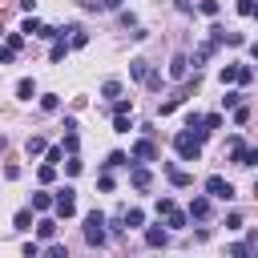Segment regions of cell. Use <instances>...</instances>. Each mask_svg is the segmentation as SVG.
<instances>
[{"instance_id": "obj_25", "label": "cell", "mask_w": 258, "mask_h": 258, "mask_svg": "<svg viewBox=\"0 0 258 258\" xmlns=\"http://www.w3.org/2000/svg\"><path fill=\"white\" fill-rule=\"evenodd\" d=\"M117 165H129V153H121V149H117V153H109V157H105V169H117Z\"/></svg>"}, {"instance_id": "obj_17", "label": "cell", "mask_w": 258, "mask_h": 258, "mask_svg": "<svg viewBox=\"0 0 258 258\" xmlns=\"http://www.w3.org/2000/svg\"><path fill=\"white\" fill-rule=\"evenodd\" d=\"M214 52H218V44H214V40H206V44H198V52H194V69H198V64H206V60H210Z\"/></svg>"}, {"instance_id": "obj_43", "label": "cell", "mask_w": 258, "mask_h": 258, "mask_svg": "<svg viewBox=\"0 0 258 258\" xmlns=\"http://www.w3.org/2000/svg\"><path fill=\"white\" fill-rule=\"evenodd\" d=\"M230 254H234V258H246V254H250V246H242V242H234V246H230Z\"/></svg>"}, {"instance_id": "obj_11", "label": "cell", "mask_w": 258, "mask_h": 258, "mask_svg": "<svg viewBox=\"0 0 258 258\" xmlns=\"http://www.w3.org/2000/svg\"><path fill=\"white\" fill-rule=\"evenodd\" d=\"M185 218L206 222V218H210V198H206V194H202V198H194V202H189V210H185Z\"/></svg>"}, {"instance_id": "obj_12", "label": "cell", "mask_w": 258, "mask_h": 258, "mask_svg": "<svg viewBox=\"0 0 258 258\" xmlns=\"http://www.w3.org/2000/svg\"><path fill=\"white\" fill-rule=\"evenodd\" d=\"M81 8L85 12H113V8H121V0H81Z\"/></svg>"}, {"instance_id": "obj_32", "label": "cell", "mask_w": 258, "mask_h": 258, "mask_svg": "<svg viewBox=\"0 0 258 258\" xmlns=\"http://www.w3.org/2000/svg\"><path fill=\"white\" fill-rule=\"evenodd\" d=\"M113 113H133V101H129V97H117V101H113Z\"/></svg>"}, {"instance_id": "obj_22", "label": "cell", "mask_w": 258, "mask_h": 258, "mask_svg": "<svg viewBox=\"0 0 258 258\" xmlns=\"http://www.w3.org/2000/svg\"><path fill=\"white\" fill-rule=\"evenodd\" d=\"M242 97H246L242 89H226V97H222V109H234V105H238Z\"/></svg>"}, {"instance_id": "obj_29", "label": "cell", "mask_w": 258, "mask_h": 258, "mask_svg": "<svg viewBox=\"0 0 258 258\" xmlns=\"http://www.w3.org/2000/svg\"><path fill=\"white\" fill-rule=\"evenodd\" d=\"M246 121H250V105L238 101V105H234V125H246Z\"/></svg>"}, {"instance_id": "obj_3", "label": "cell", "mask_w": 258, "mask_h": 258, "mask_svg": "<svg viewBox=\"0 0 258 258\" xmlns=\"http://www.w3.org/2000/svg\"><path fill=\"white\" fill-rule=\"evenodd\" d=\"M173 149H177V157H181V161H198V157H202V141H198L194 133H185V129L173 137Z\"/></svg>"}, {"instance_id": "obj_18", "label": "cell", "mask_w": 258, "mask_h": 258, "mask_svg": "<svg viewBox=\"0 0 258 258\" xmlns=\"http://www.w3.org/2000/svg\"><path fill=\"white\" fill-rule=\"evenodd\" d=\"M56 230H60V226H56L52 218H40V222H36V234H40L44 242H52V238H56Z\"/></svg>"}, {"instance_id": "obj_35", "label": "cell", "mask_w": 258, "mask_h": 258, "mask_svg": "<svg viewBox=\"0 0 258 258\" xmlns=\"http://www.w3.org/2000/svg\"><path fill=\"white\" fill-rule=\"evenodd\" d=\"M202 125H206V129H222V113H210V117H202Z\"/></svg>"}, {"instance_id": "obj_23", "label": "cell", "mask_w": 258, "mask_h": 258, "mask_svg": "<svg viewBox=\"0 0 258 258\" xmlns=\"http://www.w3.org/2000/svg\"><path fill=\"white\" fill-rule=\"evenodd\" d=\"M40 109H44V113H56V109H60V97H56V93H44V97H40Z\"/></svg>"}, {"instance_id": "obj_1", "label": "cell", "mask_w": 258, "mask_h": 258, "mask_svg": "<svg viewBox=\"0 0 258 258\" xmlns=\"http://www.w3.org/2000/svg\"><path fill=\"white\" fill-rule=\"evenodd\" d=\"M226 149H230V161H234V165H242V169L258 165V149L242 145V137H230V141H226Z\"/></svg>"}, {"instance_id": "obj_33", "label": "cell", "mask_w": 258, "mask_h": 258, "mask_svg": "<svg viewBox=\"0 0 258 258\" xmlns=\"http://www.w3.org/2000/svg\"><path fill=\"white\" fill-rule=\"evenodd\" d=\"M64 173H69V177H77V173H81V157H77V153L64 161Z\"/></svg>"}, {"instance_id": "obj_36", "label": "cell", "mask_w": 258, "mask_h": 258, "mask_svg": "<svg viewBox=\"0 0 258 258\" xmlns=\"http://www.w3.org/2000/svg\"><path fill=\"white\" fill-rule=\"evenodd\" d=\"M44 157H48V165H56L60 161V145H44Z\"/></svg>"}, {"instance_id": "obj_28", "label": "cell", "mask_w": 258, "mask_h": 258, "mask_svg": "<svg viewBox=\"0 0 258 258\" xmlns=\"http://www.w3.org/2000/svg\"><path fill=\"white\" fill-rule=\"evenodd\" d=\"M101 97H113V101H117V97H121V81H105V85H101Z\"/></svg>"}, {"instance_id": "obj_7", "label": "cell", "mask_w": 258, "mask_h": 258, "mask_svg": "<svg viewBox=\"0 0 258 258\" xmlns=\"http://www.w3.org/2000/svg\"><path fill=\"white\" fill-rule=\"evenodd\" d=\"M20 44H24V36H20V32H8V40L0 44V64H12L16 52H20Z\"/></svg>"}, {"instance_id": "obj_2", "label": "cell", "mask_w": 258, "mask_h": 258, "mask_svg": "<svg viewBox=\"0 0 258 258\" xmlns=\"http://www.w3.org/2000/svg\"><path fill=\"white\" fill-rule=\"evenodd\" d=\"M85 242L89 246H105V214L101 210H89L85 214Z\"/></svg>"}, {"instance_id": "obj_34", "label": "cell", "mask_w": 258, "mask_h": 258, "mask_svg": "<svg viewBox=\"0 0 258 258\" xmlns=\"http://www.w3.org/2000/svg\"><path fill=\"white\" fill-rule=\"evenodd\" d=\"M36 177H40V181H44V185H48V181H52V177H56V165H48V161H44V165H40V173H36Z\"/></svg>"}, {"instance_id": "obj_31", "label": "cell", "mask_w": 258, "mask_h": 258, "mask_svg": "<svg viewBox=\"0 0 258 258\" xmlns=\"http://www.w3.org/2000/svg\"><path fill=\"white\" fill-rule=\"evenodd\" d=\"M218 77H222V85H234V77H238V64H226Z\"/></svg>"}, {"instance_id": "obj_24", "label": "cell", "mask_w": 258, "mask_h": 258, "mask_svg": "<svg viewBox=\"0 0 258 258\" xmlns=\"http://www.w3.org/2000/svg\"><path fill=\"white\" fill-rule=\"evenodd\" d=\"M129 117L133 113H113V133H129Z\"/></svg>"}, {"instance_id": "obj_20", "label": "cell", "mask_w": 258, "mask_h": 258, "mask_svg": "<svg viewBox=\"0 0 258 258\" xmlns=\"http://www.w3.org/2000/svg\"><path fill=\"white\" fill-rule=\"evenodd\" d=\"M44 210H52V198L48 194H32V214H44Z\"/></svg>"}, {"instance_id": "obj_6", "label": "cell", "mask_w": 258, "mask_h": 258, "mask_svg": "<svg viewBox=\"0 0 258 258\" xmlns=\"http://www.w3.org/2000/svg\"><path fill=\"white\" fill-rule=\"evenodd\" d=\"M129 157H133V161H157V145H153L149 137H141V141H133Z\"/></svg>"}, {"instance_id": "obj_42", "label": "cell", "mask_w": 258, "mask_h": 258, "mask_svg": "<svg viewBox=\"0 0 258 258\" xmlns=\"http://www.w3.org/2000/svg\"><path fill=\"white\" fill-rule=\"evenodd\" d=\"M97 189H105V194H109V189H113V177H109V173H101V177H97Z\"/></svg>"}, {"instance_id": "obj_8", "label": "cell", "mask_w": 258, "mask_h": 258, "mask_svg": "<svg viewBox=\"0 0 258 258\" xmlns=\"http://www.w3.org/2000/svg\"><path fill=\"white\" fill-rule=\"evenodd\" d=\"M185 73H189V56H185V52H173V60H169V81H185Z\"/></svg>"}, {"instance_id": "obj_27", "label": "cell", "mask_w": 258, "mask_h": 258, "mask_svg": "<svg viewBox=\"0 0 258 258\" xmlns=\"http://www.w3.org/2000/svg\"><path fill=\"white\" fill-rule=\"evenodd\" d=\"M194 8H198L202 16H218V0H198Z\"/></svg>"}, {"instance_id": "obj_45", "label": "cell", "mask_w": 258, "mask_h": 258, "mask_svg": "<svg viewBox=\"0 0 258 258\" xmlns=\"http://www.w3.org/2000/svg\"><path fill=\"white\" fill-rule=\"evenodd\" d=\"M4 149H8V137H4V133H0V153H4Z\"/></svg>"}, {"instance_id": "obj_14", "label": "cell", "mask_w": 258, "mask_h": 258, "mask_svg": "<svg viewBox=\"0 0 258 258\" xmlns=\"http://www.w3.org/2000/svg\"><path fill=\"white\" fill-rule=\"evenodd\" d=\"M12 230H32V206H24V210H16V218H12Z\"/></svg>"}, {"instance_id": "obj_4", "label": "cell", "mask_w": 258, "mask_h": 258, "mask_svg": "<svg viewBox=\"0 0 258 258\" xmlns=\"http://www.w3.org/2000/svg\"><path fill=\"white\" fill-rule=\"evenodd\" d=\"M206 198H210V202H234V185H230L222 173H210V177H206Z\"/></svg>"}, {"instance_id": "obj_10", "label": "cell", "mask_w": 258, "mask_h": 258, "mask_svg": "<svg viewBox=\"0 0 258 258\" xmlns=\"http://www.w3.org/2000/svg\"><path fill=\"white\" fill-rule=\"evenodd\" d=\"M165 177L177 185V189H185V185H194V173H185V169H177L173 161H165Z\"/></svg>"}, {"instance_id": "obj_16", "label": "cell", "mask_w": 258, "mask_h": 258, "mask_svg": "<svg viewBox=\"0 0 258 258\" xmlns=\"http://www.w3.org/2000/svg\"><path fill=\"white\" fill-rule=\"evenodd\" d=\"M165 242H169V234L161 226H145V246H165Z\"/></svg>"}, {"instance_id": "obj_41", "label": "cell", "mask_w": 258, "mask_h": 258, "mask_svg": "<svg viewBox=\"0 0 258 258\" xmlns=\"http://www.w3.org/2000/svg\"><path fill=\"white\" fill-rule=\"evenodd\" d=\"M64 149H69V153H77V129H73V133H64Z\"/></svg>"}, {"instance_id": "obj_37", "label": "cell", "mask_w": 258, "mask_h": 258, "mask_svg": "<svg viewBox=\"0 0 258 258\" xmlns=\"http://www.w3.org/2000/svg\"><path fill=\"white\" fill-rule=\"evenodd\" d=\"M40 254H52V258H64L69 250H64V242H52V246H48V250H40Z\"/></svg>"}, {"instance_id": "obj_38", "label": "cell", "mask_w": 258, "mask_h": 258, "mask_svg": "<svg viewBox=\"0 0 258 258\" xmlns=\"http://www.w3.org/2000/svg\"><path fill=\"white\" fill-rule=\"evenodd\" d=\"M254 8H258V0H238V12L242 16H254Z\"/></svg>"}, {"instance_id": "obj_26", "label": "cell", "mask_w": 258, "mask_h": 258, "mask_svg": "<svg viewBox=\"0 0 258 258\" xmlns=\"http://www.w3.org/2000/svg\"><path fill=\"white\" fill-rule=\"evenodd\" d=\"M121 222H125L129 230H137V226H145V214H141V210H129V214H125Z\"/></svg>"}, {"instance_id": "obj_39", "label": "cell", "mask_w": 258, "mask_h": 258, "mask_svg": "<svg viewBox=\"0 0 258 258\" xmlns=\"http://www.w3.org/2000/svg\"><path fill=\"white\" fill-rule=\"evenodd\" d=\"M226 230H242V214H226Z\"/></svg>"}, {"instance_id": "obj_21", "label": "cell", "mask_w": 258, "mask_h": 258, "mask_svg": "<svg viewBox=\"0 0 258 258\" xmlns=\"http://www.w3.org/2000/svg\"><path fill=\"white\" fill-rule=\"evenodd\" d=\"M250 81H254V69H250V64H238V77H234V85H242V89H246Z\"/></svg>"}, {"instance_id": "obj_13", "label": "cell", "mask_w": 258, "mask_h": 258, "mask_svg": "<svg viewBox=\"0 0 258 258\" xmlns=\"http://www.w3.org/2000/svg\"><path fill=\"white\" fill-rule=\"evenodd\" d=\"M16 97H20V101H32V97H36V81H32V77H20V81H16Z\"/></svg>"}, {"instance_id": "obj_40", "label": "cell", "mask_w": 258, "mask_h": 258, "mask_svg": "<svg viewBox=\"0 0 258 258\" xmlns=\"http://www.w3.org/2000/svg\"><path fill=\"white\" fill-rule=\"evenodd\" d=\"M40 250H44V246H40V242H24V258H36V254H40Z\"/></svg>"}, {"instance_id": "obj_15", "label": "cell", "mask_w": 258, "mask_h": 258, "mask_svg": "<svg viewBox=\"0 0 258 258\" xmlns=\"http://www.w3.org/2000/svg\"><path fill=\"white\" fill-rule=\"evenodd\" d=\"M185 222H189V218H185V210H177V206H173V210H165V226H169V230H185Z\"/></svg>"}, {"instance_id": "obj_5", "label": "cell", "mask_w": 258, "mask_h": 258, "mask_svg": "<svg viewBox=\"0 0 258 258\" xmlns=\"http://www.w3.org/2000/svg\"><path fill=\"white\" fill-rule=\"evenodd\" d=\"M52 210H56V218H73L77 214V189L73 185H60L56 198H52Z\"/></svg>"}, {"instance_id": "obj_9", "label": "cell", "mask_w": 258, "mask_h": 258, "mask_svg": "<svg viewBox=\"0 0 258 258\" xmlns=\"http://www.w3.org/2000/svg\"><path fill=\"white\" fill-rule=\"evenodd\" d=\"M129 185H133V189H149V185H153V173H149L145 165H133V169H129Z\"/></svg>"}, {"instance_id": "obj_44", "label": "cell", "mask_w": 258, "mask_h": 258, "mask_svg": "<svg viewBox=\"0 0 258 258\" xmlns=\"http://www.w3.org/2000/svg\"><path fill=\"white\" fill-rule=\"evenodd\" d=\"M177 12H194V0H177Z\"/></svg>"}, {"instance_id": "obj_19", "label": "cell", "mask_w": 258, "mask_h": 258, "mask_svg": "<svg viewBox=\"0 0 258 258\" xmlns=\"http://www.w3.org/2000/svg\"><path fill=\"white\" fill-rule=\"evenodd\" d=\"M129 73H133L137 81H145V73H149V60H145V56H137V60H129Z\"/></svg>"}, {"instance_id": "obj_30", "label": "cell", "mask_w": 258, "mask_h": 258, "mask_svg": "<svg viewBox=\"0 0 258 258\" xmlns=\"http://www.w3.org/2000/svg\"><path fill=\"white\" fill-rule=\"evenodd\" d=\"M44 145H48L44 137H28V145H24V149H28V157H36V153H44Z\"/></svg>"}]
</instances>
